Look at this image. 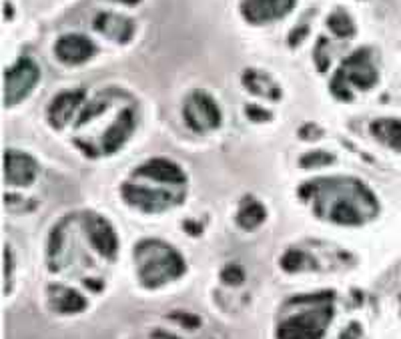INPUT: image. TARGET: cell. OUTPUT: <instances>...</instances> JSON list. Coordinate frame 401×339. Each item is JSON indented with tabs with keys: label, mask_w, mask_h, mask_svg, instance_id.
<instances>
[{
	"label": "cell",
	"mask_w": 401,
	"mask_h": 339,
	"mask_svg": "<svg viewBox=\"0 0 401 339\" xmlns=\"http://www.w3.org/2000/svg\"><path fill=\"white\" fill-rule=\"evenodd\" d=\"M333 161V157L329 153H323V151H315V153H309L301 159V165L303 167H323V165H329Z\"/></svg>",
	"instance_id": "cell-21"
},
{
	"label": "cell",
	"mask_w": 401,
	"mask_h": 339,
	"mask_svg": "<svg viewBox=\"0 0 401 339\" xmlns=\"http://www.w3.org/2000/svg\"><path fill=\"white\" fill-rule=\"evenodd\" d=\"M55 50H57V57L62 62L78 64V62L89 60L94 55V45L80 34H66L57 43Z\"/></svg>",
	"instance_id": "cell-9"
},
{
	"label": "cell",
	"mask_w": 401,
	"mask_h": 339,
	"mask_svg": "<svg viewBox=\"0 0 401 339\" xmlns=\"http://www.w3.org/2000/svg\"><path fill=\"white\" fill-rule=\"evenodd\" d=\"M57 305L60 311H80L85 307V299L75 291H62V295H59Z\"/></svg>",
	"instance_id": "cell-20"
},
{
	"label": "cell",
	"mask_w": 401,
	"mask_h": 339,
	"mask_svg": "<svg viewBox=\"0 0 401 339\" xmlns=\"http://www.w3.org/2000/svg\"><path fill=\"white\" fill-rule=\"evenodd\" d=\"M185 120L187 125L197 131V133H205L209 129H217L221 123V113L217 103L209 97L207 92L197 90L189 97V101L185 104Z\"/></svg>",
	"instance_id": "cell-6"
},
{
	"label": "cell",
	"mask_w": 401,
	"mask_h": 339,
	"mask_svg": "<svg viewBox=\"0 0 401 339\" xmlns=\"http://www.w3.org/2000/svg\"><path fill=\"white\" fill-rule=\"evenodd\" d=\"M247 115H249L253 120H267L269 118L267 111H263V109H259V106H255V104L247 106Z\"/></svg>",
	"instance_id": "cell-25"
},
{
	"label": "cell",
	"mask_w": 401,
	"mask_h": 339,
	"mask_svg": "<svg viewBox=\"0 0 401 339\" xmlns=\"http://www.w3.org/2000/svg\"><path fill=\"white\" fill-rule=\"evenodd\" d=\"M4 175L13 185H30L36 177V162L24 153L8 151L4 155Z\"/></svg>",
	"instance_id": "cell-8"
},
{
	"label": "cell",
	"mask_w": 401,
	"mask_h": 339,
	"mask_svg": "<svg viewBox=\"0 0 401 339\" xmlns=\"http://www.w3.org/2000/svg\"><path fill=\"white\" fill-rule=\"evenodd\" d=\"M301 191H311L321 217L343 225H359L377 213L372 191L356 179H317Z\"/></svg>",
	"instance_id": "cell-1"
},
{
	"label": "cell",
	"mask_w": 401,
	"mask_h": 339,
	"mask_svg": "<svg viewBox=\"0 0 401 339\" xmlns=\"http://www.w3.org/2000/svg\"><path fill=\"white\" fill-rule=\"evenodd\" d=\"M85 99V92L83 90H66V92H60L59 97L52 101L50 109H48V118H50V125L57 127V129H62L73 113L76 111V106L83 103Z\"/></svg>",
	"instance_id": "cell-11"
},
{
	"label": "cell",
	"mask_w": 401,
	"mask_h": 339,
	"mask_svg": "<svg viewBox=\"0 0 401 339\" xmlns=\"http://www.w3.org/2000/svg\"><path fill=\"white\" fill-rule=\"evenodd\" d=\"M301 259H303V253L291 251V253H287V255L283 257V267L289 269V271H295V269L301 267Z\"/></svg>",
	"instance_id": "cell-22"
},
{
	"label": "cell",
	"mask_w": 401,
	"mask_h": 339,
	"mask_svg": "<svg viewBox=\"0 0 401 339\" xmlns=\"http://www.w3.org/2000/svg\"><path fill=\"white\" fill-rule=\"evenodd\" d=\"M122 195L125 199L134 207H141L145 211H157V209H163L171 203V197L169 193L164 191H153L149 187H139V185H125L122 187Z\"/></svg>",
	"instance_id": "cell-10"
},
{
	"label": "cell",
	"mask_w": 401,
	"mask_h": 339,
	"mask_svg": "<svg viewBox=\"0 0 401 339\" xmlns=\"http://www.w3.org/2000/svg\"><path fill=\"white\" fill-rule=\"evenodd\" d=\"M87 233H89L92 245L101 251L103 255H106V257L115 255V251H117V237H115V233H113V229H111L108 223L103 221L101 217L90 215Z\"/></svg>",
	"instance_id": "cell-14"
},
{
	"label": "cell",
	"mask_w": 401,
	"mask_h": 339,
	"mask_svg": "<svg viewBox=\"0 0 401 339\" xmlns=\"http://www.w3.org/2000/svg\"><path fill=\"white\" fill-rule=\"evenodd\" d=\"M295 0H243V15L251 22H267L287 15Z\"/></svg>",
	"instance_id": "cell-7"
},
{
	"label": "cell",
	"mask_w": 401,
	"mask_h": 339,
	"mask_svg": "<svg viewBox=\"0 0 401 339\" xmlns=\"http://www.w3.org/2000/svg\"><path fill=\"white\" fill-rule=\"evenodd\" d=\"M94 29L99 30V32H103V34H106L108 39L117 41V43H127V41H131V36H133L134 27L129 18L106 13V15L97 16Z\"/></svg>",
	"instance_id": "cell-12"
},
{
	"label": "cell",
	"mask_w": 401,
	"mask_h": 339,
	"mask_svg": "<svg viewBox=\"0 0 401 339\" xmlns=\"http://www.w3.org/2000/svg\"><path fill=\"white\" fill-rule=\"evenodd\" d=\"M38 78H41V71L32 60H18L4 76V101H6V104H15L22 101L30 90L34 89Z\"/></svg>",
	"instance_id": "cell-5"
},
{
	"label": "cell",
	"mask_w": 401,
	"mask_h": 339,
	"mask_svg": "<svg viewBox=\"0 0 401 339\" xmlns=\"http://www.w3.org/2000/svg\"><path fill=\"white\" fill-rule=\"evenodd\" d=\"M323 46H325V39H321V41H319L317 50H315V60H317L319 71H327V64H329V57H323V55H321V53H323Z\"/></svg>",
	"instance_id": "cell-24"
},
{
	"label": "cell",
	"mask_w": 401,
	"mask_h": 339,
	"mask_svg": "<svg viewBox=\"0 0 401 339\" xmlns=\"http://www.w3.org/2000/svg\"><path fill=\"white\" fill-rule=\"evenodd\" d=\"M377 81V71L373 69L372 59L367 50H357L356 55H351L345 60L339 69V73L335 74L331 90L335 97H339L343 101H351V92L347 90V83H353L359 89H370Z\"/></svg>",
	"instance_id": "cell-3"
},
{
	"label": "cell",
	"mask_w": 401,
	"mask_h": 339,
	"mask_svg": "<svg viewBox=\"0 0 401 339\" xmlns=\"http://www.w3.org/2000/svg\"><path fill=\"white\" fill-rule=\"evenodd\" d=\"M327 25H329V29L333 30L337 36H342V39H347V36H351V34L356 32V27H353L351 18L345 15V13L331 15L329 16V20H327Z\"/></svg>",
	"instance_id": "cell-19"
},
{
	"label": "cell",
	"mask_w": 401,
	"mask_h": 339,
	"mask_svg": "<svg viewBox=\"0 0 401 339\" xmlns=\"http://www.w3.org/2000/svg\"><path fill=\"white\" fill-rule=\"evenodd\" d=\"M120 2H125V4H136L139 0H120Z\"/></svg>",
	"instance_id": "cell-28"
},
{
	"label": "cell",
	"mask_w": 401,
	"mask_h": 339,
	"mask_svg": "<svg viewBox=\"0 0 401 339\" xmlns=\"http://www.w3.org/2000/svg\"><path fill=\"white\" fill-rule=\"evenodd\" d=\"M373 134L377 139H381L386 145L391 148L401 151V120H393V118H381L377 123H373L372 127Z\"/></svg>",
	"instance_id": "cell-17"
},
{
	"label": "cell",
	"mask_w": 401,
	"mask_h": 339,
	"mask_svg": "<svg viewBox=\"0 0 401 339\" xmlns=\"http://www.w3.org/2000/svg\"><path fill=\"white\" fill-rule=\"evenodd\" d=\"M134 117L133 111H122L119 118L111 125V129L103 137V148L106 153H113L129 139V134L133 133Z\"/></svg>",
	"instance_id": "cell-15"
},
{
	"label": "cell",
	"mask_w": 401,
	"mask_h": 339,
	"mask_svg": "<svg viewBox=\"0 0 401 339\" xmlns=\"http://www.w3.org/2000/svg\"><path fill=\"white\" fill-rule=\"evenodd\" d=\"M139 257H141V279L149 287H157L183 273L181 257L159 241L143 243L139 247Z\"/></svg>",
	"instance_id": "cell-2"
},
{
	"label": "cell",
	"mask_w": 401,
	"mask_h": 339,
	"mask_svg": "<svg viewBox=\"0 0 401 339\" xmlns=\"http://www.w3.org/2000/svg\"><path fill=\"white\" fill-rule=\"evenodd\" d=\"M139 175L161 181V183H173V185L185 183V173L178 169L175 162L167 161V159H153V161L145 162L139 169Z\"/></svg>",
	"instance_id": "cell-13"
},
{
	"label": "cell",
	"mask_w": 401,
	"mask_h": 339,
	"mask_svg": "<svg viewBox=\"0 0 401 339\" xmlns=\"http://www.w3.org/2000/svg\"><path fill=\"white\" fill-rule=\"evenodd\" d=\"M243 83H245V87L251 90L253 95L265 97V99H271V101H277V99L281 97L279 87H277V85L263 73L247 71V73L243 74Z\"/></svg>",
	"instance_id": "cell-16"
},
{
	"label": "cell",
	"mask_w": 401,
	"mask_h": 339,
	"mask_svg": "<svg viewBox=\"0 0 401 339\" xmlns=\"http://www.w3.org/2000/svg\"><path fill=\"white\" fill-rule=\"evenodd\" d=\"M263 219H265V207L257 201H245V205L239 211V225H243L245 229L261 225Z\"/></svg>",
	"instance_id": "cell-18"
},
{
	"label": "cell",
	"mask_w": 401,
	"mask_h": 339,
	"mask_svg": "<svg viewBox=\"0 0 401 339\" xmlns=\"http://www.w3.org/2000/svg\"><path fill=\"white\" fill-rule=\"evenodd\" d=\"M155 339H175L173 335H167V333H155Z\"/></svg>",
	"instance_id": "cell-27"
},
{
	"label": "cell",
	"mask_w": 401,
	"mask_h": 339,
	"mask_svg": "<svg viewBox=\"0 0 401 339\" xmlns=\"http://www.w3.org/2000/svg\"><path fill=\"white\" fill-rule=\"evenodd\" d=\"M303 34H307V27H301L299 30H293V32H291V39H289V43H291V45H297L299 41L303 39Z\"/></svg>",
	"instance_id": "cell-26"
},
{
	"label": "cell",
	"mask_w": 401,
	"mask_h": 339,
	"mask_svg": "<svg viewBox=\"0 0 401 339\" xmlns=\"http://www.w3.org/2000/svg\"><path fill=\"white\" fill-rule=\"evenodd\" d=\"M329 319H331V307H319L301 313L279 327V339H319L323 335Z\"/></svg>",
	"instance_id": "cell-4"
},
{
	"label": "cell",
	"mask_w": 401,
	"mask_h": 339,
	"mask_svg": "<svg viewBox=\"0 0 401 339\" xmlns=\"http://www.w3.org/2000/svg\"><path fill=\"white\" fill-rule=\"evenodd\" d=\"M243 271L239 269L237 265H231V267H227L223 271V279L227 281V283H233V285H237V283H241L243 281Z\"/></svg>",
	"instance_id": "cell-23"
}]
</instances>
